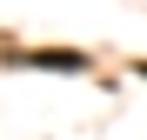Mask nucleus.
I'll return each mask as SVG.
<instances>
[{
	"mask_svg": "<svg viewBox=\"0 0 147 140\" xmlns=\"http://www.w3.org/2000/svg\"><path fill=\"white\" fill-rule=\"evenodd\" d=\"M27 67H54V74H87V54H74V47H34Z\"/></svg>",
	"mask_w": 147,
	"mask_h": 140,
	"instance_id": "obj_1",
	"label": "nucleus"
},
{
	"mask_svg": "<svg viewBox=\"0 0 147 140\" xmlns=\"http://www.w3.org/2000/svg\"><path fill=\"white\" fill-rule=\"evenodd\" d=\"M134 74H147V60H140V67H134Z\"/></svg>",
	"mask_w": 147,
	"mask_h": 140,
	"instance_id": "obj_2",
	"label": "nucleus"
}]
</instances>
